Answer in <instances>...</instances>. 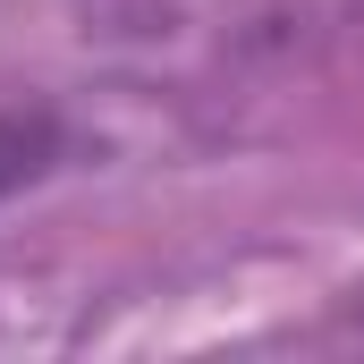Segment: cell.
Returning <instances> with one entry per match:
<instances>
[{
	"label": "cell",
	"instance_id": "cell-1",
	"mask_svg": "<svg viewBox=\"0 0 364 364\" xmlns=\"http://www.w3.org/2000/svg\"><path fill=\"white\" fill-rule=\"evenodd\" d=\"M51 161H60V127L43 110H0V195L34 186Z\"/></svg>",
	"mask_w": 364,
	"mask_h": 364
}]
</instances>
